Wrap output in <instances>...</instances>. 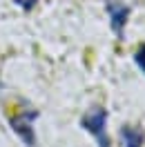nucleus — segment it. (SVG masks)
Instances as JSON below:
<instances>
[{
    "instance_id": "f257e3e1",
    "label": "nucleus",
    "mask_w": 145,
    "mask_h": 147,
    "mask_svg": "<svg viewBox=\"0 0 145 147\" xmlns=\"http://www.w3.org/2000/svg\"><path fill=\"white\" fill-rule=\"evenodd\" d=\"M81 125H83L85 131H89L91 136L98 140V147H109V138H107V131H105V125H107V109H103V107H91L89 111L83 114Z\"/></svg>"
},
{
    "instance_id": "7ed1b4c3",
    "label": "nucleus",
    "mask_w": 145,
    "mask_h": 147,
    "mask_svg": "<svg viewBox=\"0 0 145 147\" xmlns=\"http://www.w3.org/2000/svg\"><path fill=\"white\" fill-rule=\"evenodd\" d=\"M107 13H109V22H112V29L116 36H123V29H125V22H127V16H129V7L121 5L116 0H109L107 5Z\"/></svg>"
},
{
    "instance_id": "423d86ee",
    "label": "nucleus",
    "mask_w": 145,
    "mask_h": 147,
    "mask_svg": "<svg viewBox=\"0 0 145 147\" xmlns=\"http://www.w3.org/2000/svg\"><path fill=\"white\" fill-rule=\"evenodd\" d=\"M36 2H38V0H16V5L22 7L25 11H31L34 7H36Z\"/></svg>"
},
{
    "instance_id": "39448f33",
    "label": "nucleus",
    "mask_w": 145,
    "mask_h": 147,
    "mask_svg": "<svg viewBox=\"0 0 145 147\" xmlns=\"http://www.w3.org/2000/svg\"><path fill=\"white\" fill-rule=\"evenodd\" d=\"M134 63L138 65V69L145 74V45H141L138 49H136V54H134Z\"/></svg>"
},
{
    "instance_id": "f03ea898",
    "label": "nucleus",
    "mask_w": 145,
    "mask_h": 147,
    "mask_svg": "<svg viewBox=\"0 0 145 147\" xmlns=\"http://www.w3.org/2000/svg\"><path fill=\"white\" fill-rule=\"evenodd\" d=\"M36 116H38L36 109L22 111V114H18V116H11V127H14V131H16L29 147L36 145V136H34V129H31V120L36 118Z\"/></svg>"
},
{
    "instance_id": "20e7f679",
    "label": "nucleus",
    "mask_w": 145,
    "mask_h": 147,
    "mask_svg": "<svg viewBox=\"0 0 145 147\" xmlns=\"http://www.w3.org/2000/svg\"><path fill=\"white\" fill-rule=\"evenodd\" d=\"M118 136H121V147H143V140H145V134L134 125L121 127Z\"/></svg>"
}]
</instances>
